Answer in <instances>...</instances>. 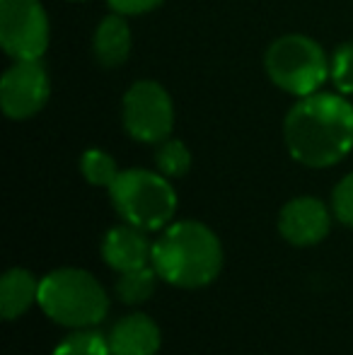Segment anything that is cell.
<instances>
[{"label":"cell","instance_id":"cell-11","mask_svg":"<svg viewBox=\"0 0 353 355\" xmlns=\"http://www.w3.org/2000/svg\"><path fill=\"white\" fill-rule=\"evenodd\" d=\"M160 329L148 314L136 312L119 319L109 331L112 355H155L160 351Z\"/></svg>","mask_w":353,"mask_h":355},{"label":"cell","instance_id":"cell-8","mask_svg":"<svg viewBox=\"0 0 353 355\" xmlns=\"http://www.w3.org/2000/svg\"><path fill=\"white\" fill-rule=\"evenodd\" d=\"M51 97L49 73L42 66V58L34 61H15L0 80V102L3 112L12 121L32 119L46 107Z\"/></svg>","mask_w":353,"mask_h":355},{"label":"cell","instance_id":"cell-19","mask_svg":"<svg viewBox=\"0 0 353 355\" xmlns=\"http://www.w3.org/2000/svg\"><path fill=\"white\" fill-rule=\"evenodd\" d=\"M332 211L339 218V223L353 227V172L346 174L332 193Z\"/></svg>","mask_w":353,"mask_h":355},{"label":"cell","instance_id":"cell-18","mask_svg":"<svg viewBox=\"0 0 353 355\" xmlns=\"http://www.w3.org/2000/svg\"><path fill=\"white\" fill-rule=\"evenodd\" d=\"M329 80L339 94H353V42H344L334 49Z\"/></svg>","mask_w":353,"mask_h":355},{"label":"cell","instance_id":"cell-21","mask_svg":"<svg viewBox=\"0 0 353 355\" xmlns=\"http://www.w3.org/2000/svg\"><path fill=\"white\" fill-rule=\"evenodd\" d=\"M71 3H83V0H71Z\"/></svg>","mask_w":353,"mask_h":355},{"label":"cell","instance_id":"cell-14","mask_svg":"<svg viewBox=\"0 0 353 355\" xmlns=\"http://www.w3.org/2000/svg\"><path fill=\"white\" fill-rule=\"evenodd\" d=\"M157 278L160 276H157L155 268L143 266V268H136V271L121 273L117 285H114V290H117L119 300H121L123 304H143L155 293Z\"/></svg>","mask_w":353,"mask_h":355},{"label":"cell","instance_id":"cell-9","mask_svg":"<svg viewBox=\"0 0 353 355\" xmlns=\"http://www.w3.org/2000/svg\"><path fill=\"white\" fill-rule=\"evenodd\" d=\"M332 215L325 201L298 196L288 201L278 215V232L293 247H315L329 234Z\"/></svg>","mask_w":353,"mask_h":355},{"label":"cell","instance_id":"cell-16","mask_svg":"<svg viewBox=\"0 0 353 355\" xmlns=\"http://www.w3.org/2000/svg\"><path fill=\"white\" fill-rule=\"evenodd\" d=\"M80 172L92 187H112L119 177V167L109 153L99 148H89L80 157Z\"/></svg>","mask_w":353,"mask_h":355},{"label":"cell","instance_id":"cell-7","mask_svg":"<svg viewBox=\"0 0 353 355\" xmlns=\"http://www.w3.org/2000/svg\"><path fill=\"white\" fill-rule=\"evenodd\" d=\"M49 17L39 0H0V46L12 61H34L49 49Z\"/></svg>","mask_w":353,"mask_h":355},{"label":"cell","instance_id":"cell-6","mask_svg":"<svg viewBox=\"0 0 353 355\" xmlns=\"http://www.w3.org/2000/svg\"><path fill=\"white\" fill-rule=\"evenodd\" d=\"M123 128L133 141L162 143L175 128V104L155 80H138L123 94Z\"/></svg>","mask_w":353,"mask_h":355},{"label":"cell","instance_id":"cell-20","mask_svg":"<svg viewBox=\"0 0 353 355\" xmlns=\"http://www.w3.org/2000/svg\"><path fill=\"white\" fill-rule=\"evenodd\" d=\"M107 3H109V8H112L114 12L128 17V15H146V12H150V10L160 8L165 0H107Z\"/></svg>","mask_w":353,"mask_h":355},{"label":"cell","instance_id":"cell-15","mask_svg":"<svg viewBox=\"0 0 353 355\" xmlns=\"http://www.w3.org/2000/svg\"><path fill=\"white\" fill-rule=\"evenodd\" d=\"M53 355H112L109 351V336L97 329H76L68 338L56 346Z\"/></svg>","mask_w":353,"mask_h":355},{"label":"cell","instance_id":"cell-12","mask_svg":"<svg viewBox=\"0 0 353 355\" xmlns=\"http://www.w3.org/2000/svg\"><path fill=\"white\" fill-rule=\"evenodd\" d=\"M131 53V27L119 12L102 19L94 32V58L107 68H119Z\"/></svg>","mask_w":353,"mask_h":355},{"label":"cell","instance_id":"cell-5","mask_svg":"<svg viewBox=\"0 0 353 355\" xmlns=\"http://www.w3.org/2000/svg\"><path fill=\"white\" fill-rule=\"evenodd\" d=\"M264 68L276 87L300 99L315 94L329 80L332 58L315 39L286 34L268 46Z\"/></svg>","mask_w":353,"mask_h":355},{"label":"cell","instance_id":"cell-10","mask_svg":"<svg viewBox=\"0 0 353 355\" xmlns=\"http://www.w3.org/2000/svg\"><path fill=\"white\" fill-rule=\"evenodd\" d=\"M102 259L119 273L136 271L153 263V242L141 227L123 223L112 227L102 239Z\"/></svg>","mask_w":353,"mask_h":355},{"label":"cell","instance_id":"cell-3","mask_svg":"<svg viewBox=\"0 0 353 355\" xmlns=\"http://www.w3.org/2000/svg\"><path fill=\"white\" fill-rule=\"evenodd\" d=\"M39 307L68 329H92L109 314V295L83 268H56L39 283Z\"/></svg>","mask_w":353,"mask_h":355},{"label":"cell","instance_id":"cell-13","mask_svg":"<svg viewBox=\"0 0 353 355\" xmlns=\"http://www.w3.org/2000/svg\"><path fill=\"white\" fill-rule=\"evenodd\" d=\"M39 283L27 268H10L0 281V314L5 322L22 317L34 302H39Z\"/></svg>","mask_w":353,"mask_h":355},{"label":"cell","instance_id":"cell-4","mask_svg":"<svg viewBox=\"0 0 353 355\" xmlns=\"http://www.w3.org/2000/svg\"><path fill=\"white\" fill-rule=\"evenodd\" d=\"M109 196L123 223L146 232L165 230L177 213V191L170 179L150 169H123L109 187Z\"/></svg>","mask_w":353,"mask_h":355},{"label":"cell","instance_id":"cell-17","mask_svg":"<svg viewBox=\"0 0 353 355\" xmlns=\"http://www.w3.org/2000/svg\"><path fill=\"white\" fill-rule=\"evenodd\" d=\"M155 164H157V172L165 174L167 179H179L191 169V153H189V148L182 141L167 138L157 148Z\"/></svg>","mask_w":353,"mask_h":355},{"label":"cell","instance_id":"cell-2","mask_svg":"<svg viewBox=\"0 0 353 355\" xmlns=\"http://www.w3.org/2000/svg\"><path fill=\"white\" fill-rule=\"evenodd\" d=\"M153 268L160 281L184 290L206 288L223 268V244L196 220L167 225L153 244Z\"/></svg>","mask_w":353,"mask_h":355},{"label":"cell","instance_id":"cell-1","mask_svg":"<svg viewBox=\"0 0 353 355\" xmlns=\"http://www.w3.org/2000/svg\"><path fill=\"white\" fill-rule=\"evenodd\" d=\"M283 138L295 162L312 169L332 167L353 150V104L339 92L300 97L286 116Z\"/></svg>","mask_w":353,"mask_h":355}]
</instances>
